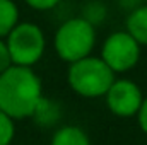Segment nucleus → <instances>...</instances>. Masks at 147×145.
Here are the masks:
<instances>
[{
  "label": "nucleus",
  "mask_w": 147,
  "mask_h": 145,
  "mask_svg": "<svg viewBox=\"0 0 147 145\" xmlns=\"http://www.w3.org/2000/svg\"><path fill=\"white\" fill-rule=\"evenodd\" d=\"M41 99V80L31 67L10 65L0 73V109L14 119L34 116Z\"/></svg>",
  "instance_id": "f257e3e1"
},
{
  "label": "nucleus",
  "mask_w": 147,
  "mask_h": 145,
  "mask_svg": "<svg viewBox=\"0 0 147 145\" xmlns=\"http://www.w3.org/2000/svg\"><path fill=\"white\" fill-rule=\"evenodd\" d=\"M69 84L74 92L82 97H99L106 96L108 89L115 82V72L103 58L86 56L70 63Z\"/></svg>",
  "instance_id": "f03ea898"
},
{
  "label": "nucleus",
  "mask_w": 147,
  "mask_h": 145,
  "mask_svg": "<svg viewBox=\"0 0 147 145\" xmlns=\"http://www.w3.org/2000/svg\"><path fill=\"white\" fill-rule=\"evenodd\" d=\"M96 43L94 26L87 19L75 17L63 22L55 34V50L63 62H77L89 56Z\"/></svg>",
  "instance_id": "7ed1b4c3"
},
{
  "label": "nucleus",
  "mask_w": 147,
  "mask_h": 145,
  "mask_svg": "<svg viewBox=\"0 0 147 145\" xmlns=\"http://www.w3.org/2000/svg\"><path fill=\"white\" fill-rule=\"evenodd\" d=\"M7 46L14 65L33 67L45 53V34L36 24H17L7 36Z\"/></svg>",
  "instance_id": "20e7f679"
},
{
  "label": "nucleus",
  "mask_w": 147,
  "mask_h": 145,
  "mask_svg": "<svg viewBox=\"0 0 147 145\" xmlns=\"http://www.w3.org/2000/svg\"><path fill=\"white\" fill-rule=\"evenodd\" d=\"M101 58L113 72H128L140 58V43L128 31L113 33L103 44Z\"/></svg>",
  "instance_id": "39448f33"
},
{
  "label": "nucleus",
  "mask_w": 147,
  "mask_h": 145,
  "mask_svg": "<svg viewBox=\"0 0 147 145\" xmlns=\"http://www.w3.org/2000/svg\"><path fill=\"white\" fill-rule=\"evenodd\" d=\"M142 91L140 87L127 79L115 80L106 92V104L113 114L121 118H130L139 113L142 106Z\"/></svg>",
  "instance_id": "423d86ee"
},
{
  "label": "nucleus",
  "mask_w": 147,
  "mask_h": 145,
  "mask_svg": "<svg viewBox=\"0 0 147 145\" xmlns=\"http://www.w3.org/2000/svg\"><path fill=\"white\" fill-rule=\"evenodd\" d=\"M127 31L140 44L147 46V5L135 9L127 19Z\"/></svg>",
  "instance_id": "0eeeda50"
},
{
  "label": "nucleus",
  "mask_w": 147,
  "mask_h": 145,
  "mask_svg": "<svg viewBox=\"0 0 147 145\" xmlns=\"http://www.w3.org/2000/svg\"><path fill=\"white\" fill-rule=\"evenodd\" d=\"M51 145H91V140L79 126H62L55 132Z\"/></svg>",
  "instance_id": "6e6552de"
},
{
  "label": "nucleus",
  "mask_w": 147,
  "mask_h": 145,
  "mask_svg": "<svg viewBox=\"0 0 147 145\" xmlns=\"http://www.w3.org/2000/svg\"><path fill=\"white\" fill-rule=\"evenodd\" d=\"M19 10L12 0H0V38L9 36V33L17 26Z\"/></svg>",
  "instance_id": "1a4fd4ad"
},
{
  "label": "nucleus",
  "mask_w": 147,
  "mask_h": 145,
  "mask_svg": "<svg viewBox=\"0 0 147 145\" xmlns=\"http://www.w3.org/2000/svg\"><path fill=\"white\" fill-rule=\"evenodd\" d=\"M14 118L9 116L3 109H0V145H10V142L14 140Z\"/></svg>",
  "instance_id": "9d476101"
},
{
  "label": "nucleus",
  "mask_w": 147,
  "mask_h": 145,
  "mask_svg": "<svg viewBox=\"0 0 147 145\" xmlns=\"http://www.w3.org/2000/svg\"><path fill=\"white\" fill-rule=\"evenodd\" d=\"M10 65H14V63H12V58H10L9 46H7V43H3L0 39V73L5 72Z\"/></svg>",
  "instance_id": "9b49d317"
},
{
  "label": "nucleus",
  "mask_w": 147,
  "mask_h": 145,
  "mask_svg": "<svg viewBox=\"0 0 147 145\" xmlns=\"http://www.w3.org/2000/svg\"><path fill=\"white\" fill-rule=\"evenodd\" d=\"M60 0H26V3L36 10H48V9H53Z\"/></svg>",
  "instance_id": "f8f14e48"
},
{
  "label": "nucleus",
  "mask_w": 147,
  "mask_h": 145,
  "mask_svg": "<svg viewBox=\"0 0 147 145\" xmlns=\"http://www.w3.org/2000/svg\"><path fill=\"white\" fill-rule=\"evenodd\" d=\"M137 118H139V125H140L142 132L147 133V97H144V101H142V106L137 113Z\"/></svg>",
  "instance_id": "ddd939ff"
}]
</instances>
